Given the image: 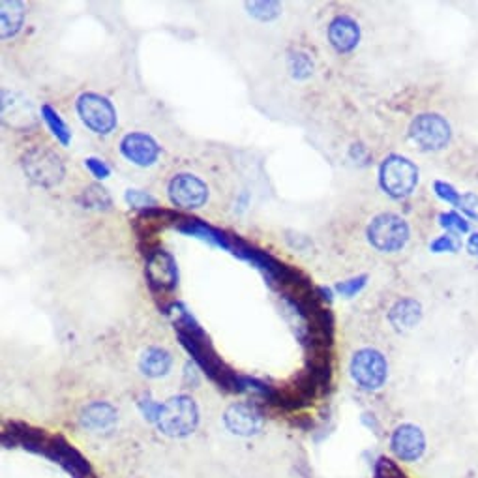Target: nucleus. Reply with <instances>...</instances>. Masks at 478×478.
Returning <instances> with one entry per match:
<instances>
[{"label":"nucleus","instance_id":"obj_14","mask_svg":"<svg viewBox=\"0 0 478 478\" xmlns=\"http://www.w3.org/2000/svg\"><path fill=\"white\" fill-rule=\"evenodd\" d=\"M121 152L131 163L139 167H150L156 163L160 156V147L147 133H128L121 143Z\"/></svg>","mask_w":478,"mask_h":478},{"label":"nucleus","instance_id":"obj_4","mask_svg":"<svg viewBox=\"0 0 478 478\" xmlns=\"http://www.w3.org/2000/svg\"><path fill=\"white\" fill-rule=\"evenodd\" d=\"M351 378L364 390H379L388 378V364L378 349H361L353 355Z\"/></svg>","mask_w":478,"mask_h":478},{"label":"nucleus","instance_id":"obj_28","mask_svg":"<svg viewBox=\"0 0 478 478\" xmlns=\"http://www.w3.org/2000/svg\"><path fill=\"white\" fill-rule=\"evenodd\" d=\"M366 280H368V276H358V278H353L349 282L338 283L336 289H338V293H341L344 297H353L366 285Z\"/></svg>","mask_w":478,"mask_h":478},{"label":"nucleus","instance_id":"obj_5","mask_svg":"<svg viewBox=\"0 0 478 478\" xmlns=\"http://www.w3.org/2000/svg\"><path fill=\"white\" fill-rule=\"evenodd\" d=\"M23 167L32 182L38 186L51 187L62 180L64 163L55 150L36 147L28 150L23 158Z\"/></svg>","mask_w":478,"mask_h":478},{"label":"nucleus","instance_id":"obj_26","mask_svg":"<svg viewBox=\"0 0 478 478\" xmlns=\"http://www.w3.org/2000/svg\"><path fill=\"white\" fill-rule=\"evenodd\" d=\"M126 201L130 207H135V209H155L156 207V199L145 194V192H139V190H128L126 192Z\"/></svg>","mask_w":478,"mask_h":478},{"label":"nucleus","instance_id":"obj_32","mask_svg":"<svg viewBox=\"0 0 478 478\" xmlns=\"http://www.w3.org/2000/svg\"><path fill=\"white\" fill-rule=\"evenodd\" d=\"M139 407H141V411H143L145 418H148V420H158V415H160V411H162V405L155 403V402H152V400L147 396V400L143 398V400L139 402Z\"/></svg>","mask_w":478,"mask_h":478},{"label":"nucleus","instance_id":"obj_7","mask_svg":"<svg viewBox=\"0 0 478 478\" xmlns=\"http://www.w3.org/2000/svg\"><path fill=\"white\" fill-rule=\"evenodd\" d=\"M409 135L422 150H441L450 139V126L439 115H420L411 123Z\"/></svg>","mask_w":478,"mask_h":478},{"label":"nucleus","instance_id":"obj_27","mask_svg":"<svg viewBox=\"0 0 478 478\" xmlns=\"http://www.w3.org/2000/svg\"><path fill=\"white\" fill-rule=\"evenodd\" d=\"M441 226L445 227L447 231H452V233H467L469 231V224L467 221L456 214V212H447V214H441Z\"/></svg>","mask_w":478,"mask_h":478},{"label":"nucleus","instance_id":"obj_21","mask_svg":"<svg viewBox=\"0 0 478 478\" xmlns=\"http://www.w3.org/2000/svg\"><path fill=\"white\" fill-rule=\"evenodd\" d=\"M0 15H3V38H12L20 32L23 20H25V8L20 0H4L0 4Z\"/></svg>","mask_w":478,"mask_h":478},{"label":"nucleus","instance_id":"obj_33","mask_svg":"<svg viewBox=\"0 0 478 478\" xmlns=\"http://www.w3.org/2000/svg\"><path fill=\"white\" fill-rule=\"evenodd\" d=\"M459 209L467 212L471 218L478 219V197L476 195H462V201H459Z\"/></svg>","mask_w":478,"mask_h":478},{"label":"nucleus","instance_id":"obj_13","mask_svg":"<svg viewBox=\"0 0 478 478\" xmlns=\"http://www.w3.org/2000/svg\"><path fill=\"white\" fill-rule=\"evenodd\" d=\"M45 456L53 459V462H57L59 466H62L68 473H72L76 478H87L92 473L91 464L87 462V459H84L81 452H77L70 442L60 435L51 437Z\"/></svg>","mask_w":478,"mask_h":478},{"label":"nucleus","instance_id":"obj_22","mask_svg":"<svg viewBox=\"0 0 478 478\" xmlns=\"http://www.w3.org/2000/svg\"><path fill=\"white\" fill-rule=\"evenodd\" d=\"M42 115H44V121L47 123L49 130L53 131L55 138L62 143V145H68L72 139V131L70 128L66 126V123L60 118V115L53 109V108H49V106H44L42 108Z\"/></svg>","mask_w":478,"mask_h":478},{"label":"nucleus","instance_id":"obj_29","mask_svg":"<svg viewBox=\"0 0 478 478\" xmlns=\"http://www.w3.org/2000/svg\"><path fill=\"white\" fill-rule=\"evenodd\" d=\"M435 192H437V195L442 201H447V203L456 204V207H459V201H462V195H459L450 184H447V182H435Z\"/></svg>","mask_w":478,"mask_h":478},{"label":"nucleus","instance_id":"obj_30","mask_svg":"<svg viewBox=\"0 0 478 478\" xmlns=\"http://www.w3.org/2000/svg\"><path fill=\"white\" fill-rule=\"evenodd\" d=\"M378 478H405L403 473L390 462V459H379L378 469H375Z\"/></svg>","mask_w":478,"mask_h":478},{"label":"nucleus","instance_id":"obj_1","mask_svg":"<svg viewBox=\"0 0 478 478\" xmlns=\"http://www.w3.org/2000/svg\"><path fill=\"white\" fill-rule=\"evenodd\" d=\"M156 424L160 432L169 437H186L197 428L199 409L190 396H175L162 405Z\"/></svg>","mask_w":478,"mask_h":478},{"label":"nucleus","instance_id":"obj_9","mask_svg":"<svg viewBox=\"0 0 478 478\" xmlns=\"http://www.w3.org/2000/svg\"><path fill=\"white\" fill-rule=\"evenodd\" d=\"M147 280L152 291L167 293L177 287V263L165 250H156L147 259Z\"/></svg>","mask_w":478,"mask_h":478},{"label":"nucleus","instance_id":"obj_19","mask_svg":"<svg viewBox=\"0 0 478 478\" xmlns=\"http://www.w3.org/2000/svg\"><path fill=\"white\" fill-rule=\"evenodd\" d=\"M420 317H422V306L413 299L398 300L392 306V310L388 314L390 323L394 324L398 331H411L413 327H417Z\"/></svg>","mask_w":478,"mask_h":478},{"label":"nucleus","instance_id":"obj_16","mask_svg":"<svg viewBox=\"0 0 478 478\" xmlns=\"http://www.w3.org/2000/svg\"><path fill=\"white\" fill-rule=\"evenodd\" d=\"M329 40L339 53H349L361 40V28L347 15H338L329 27Z\"/></svg>","mask_w":478,"mask_h":478},{"label":"nucleus","instance_id":"obj_3","mask_svg":"<svg viewBox=\"0 0 478 478\" xmlns=\"http://www.w3.org/2000/svg\"><path fill=\"white\" fill-rule=\"evenodd\" d=\"M379 182L390 197L400 199L415 190L418 182V171L413 162H409L403 156L392 155L381 163Z\"/></svg>","mask_w":478,"mask_h":478},{"label":"nucleus","instance_id":"obj_31","mask_svg":"<svg viewBox=\"0 0 478 478\" xmlns=\"http://www.w3.org/2000/svg\"><path fill=\"white\" fill-rule=\"evenodd\" d=\"M434 251H456L459 248V244L454 241V236L450 235H445V236H439L437 241L430 246Z\"/></svg>","mask_w":478,"mask_h":478},{"label":"nucleus","instance_id":"obj_35","mask_svg":"<svg viewBox=\"0 0 478 478\" xmlns=\"http://www.w3.org/2000/svg\"><path fill=\"white\" fill-rule=\"evenodd\" d=\"M467 246H469V250H471L473 253H476V255H478V233H474V235L469 238Z\"/></svg>","mask_w":478,"mask_h":478},{"label":"nucleus","instance_id":"obj_24","mask_svg":"<svg viewBox=\"0 0 478 478\" xmlns=\"http://www.w3.org/2000/svg\"><path fill=\"white\" fill-rule=\"evenodd\" d=\"M289 72H291L293 77L297 79H306L308 76H312L314 64L306 53H291L289 55Z\"/></svg>","mask_w":478,"mask_h":478},{"label":"nucleus","instance_id":"obj_34","mask_svg":"<svg viewBox=\"0 0 478 478\" xmlns=\"http://www.w3.org/2000/svg\"><path fill=\"white\" fill-rule=\"evenodd\" d=\"M87 167L91 169V173L96 177V179H108L109 173H111V169L104 163V162H100L96 158H89L87 160Z\"/></svg>","mask_w":478,"mask_h":478},{"label":"nucleus","instance_id":"obj_6","mask_svg":"<svg viewBox=\"0 0 478 478\" xmlns=\"http://www.w3.org/2000/svg\"><path fill=\"white\" fill-rule=\"evenodd\" d=\"M77 113L84 126L98 135H108L116 126V113L111 101L96 92H84L77 100Z\"/></svg>","mask_w":478,"mask_h":478},{"label":"nucleus","instance_id":"obj_11","mask_svg":"<svg viewBox=\"0 0 478 478\" xmlns=\"http://www.w3.org/2000/svg\"><path fill=\"white\" fill-rule=\"evenodd\" d=\"M390 450L402 462H417L426 450V437L415 424H402L390 437Z\"/></svg>","mask_w":478,"mask_h":478},{"label":"nucleus","instance_id":"obj_12","mask_svg":"<svg viewBox=\"0 0 478 478\" xmlns=\"http://www.w3.org/2000/svg\"><path fill=\"white\" fill-rule=\"evenodd\" d=\"M49 441L51 437L45 435L44 430L30 428L28 424H23V422H12L3 434V445L6 449L23 447L30 452L44 454V456L47 454Z\"/></svg>","mask_w":478,"mask_h":478},{"label":"nucleus","instance_id":"obj_23","mask_svg":"<svg viewBox=\"0 0 478 478\" xmlns=\"http://www.w3.org/2000/svg\"><path fill=\"white\" fill-rule=\"evenodd\" d=\"M83 203H84V207L109 209L111 207V197H109L106 187L92 184V186L87 187V190L83 192Z\"/></svg>","mask_w":478,"mask_h":478},{"label":"nucleus","instance_id":"obj_10","mask_svg":"<svg viewBox=\"0 0 478 478\" xmlns=\"http://www.w3.org/2000/svg\"><path fill=\"white\" fill-rule=\"evenodd\" d=\"M227 430L235 435H258L263 430L265 417L261 409L253 403H235L224 415Z\"/></svg>","mask_w":478,"mask_h":478},{"label":"nucleus","instance_id":"obj_18","mask_svg":"<svg viewBox=\"0 0 478 478\" xmlns=\"http://www.w3.org/2000/svg\"><path fill=\"white\" fill-rule=\"evenodd\" d=\"M177 219H182L179 214L175 212H169V211H163V209H147L139 214V218L135 219V229H138V233L143 236V238H148L150 235H155L162 229H165L169 224H179Z\"/></svg>","mask_w":478,"mask_h":478},{"label":"nucleus","instance_id":"obj_20","mask_svg":"<svg viewBox=\"0 0 478 478\" xmlns=\"http://www.w3.org/2000/svg\"><path fill=\"white\" fill-rule=\"evenodd\" d=\"M171 364H173V356H171L169 351L162 349V347H148L147 351H143L141 358H139V370L147 378H162L169 370Z\"/></svg>","mask_w":478,"mask_h":478},{"label":"nucleus","instance_id":"obj_17","mask_svg":"<svg viewBox=\"0 0 478 478\" xmlns=\"http://www.w3.org/2000/svg\"><path fill=\"white\" fill-rule=\"evenodd\" d=\"M177 229L180 233H184V235L199 236V238H203V241H209L211 244H216V246L224 248V250H231V236H227L226 233H221L219 229H214V227L207 226L201 219L182 218L177 224Z\"/></svg>","mask_w":478,"mask_h":478},{"label":"nucleus","instance_id":"obj_15","mask_svg":"<svg viewBox=\"0 0 478 478\" xmlns=\"http://www.w3.org/2000/svg\"><path fill=\"white\" fill-rule=\"evenodd\" d=\"M116 409L108 402H92L81 411V426L92 434H109L116 426Z\"/></svg>","mask_w":478,"mask_h":478},{"label":"nucleus","instance_id":"obj_8","mask_svg":"<svg viewBox=\"0 0 478 478\" xmlns=\"http://www.w3.org/2000/svg\"><path fill=\"white\" fill-rule=\"evenodd\" d=\"M169 199L184 211L199 209L209 199V187L201 179L182 173L169 182Z\"/></svg>","mask_w":478,"mask_h":478},{"label":"nucleus","instance_id":"obj_2","mask_svg":"<svg viewBox=\"0 0 478 478\" xmlns=\"http://www.w3.org/2000/svg\"><path fill=\"white\" fill-rule=\"evenodd\" d=\"M368 238L375 250L385 253L400 251L409 241L407 221L396 214H379L371 219Z\"/></svg>","mask_w":478,"mask_h":478},{"label":"nucleus","instance_id":"obj_25","mask_svg":"<svg viewBox=\"0 0 478 478\" xmlns=\"http://www.w3.org/2000/svg\"><path fill=\"white\" fill-rule=\"evenodd\" d=\"M246 8L253 17H258L261 21H270L280 15V4L275 0H267V3H248Z\"/></svg>","mask_w":478,"mask_h":478}]
</instances>
